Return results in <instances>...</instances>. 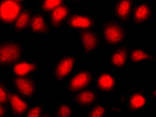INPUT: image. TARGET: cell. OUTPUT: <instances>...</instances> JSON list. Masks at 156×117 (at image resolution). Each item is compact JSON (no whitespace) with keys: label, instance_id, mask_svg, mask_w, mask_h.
I'll return each mask as SVG.
<instances>
[{"label":"cell","instance_id":"obj_25","mask_svg":"<svg viewBox=\"0 0 156 117\" xmlns=\"http://www.w3.org/2000/svg\"><path fill=\"white\" fill-rule=\"evenodd\" d=\"M9 90L8 87L2 80H0V103L2 104H8Z\"/></svg>","mask_w":156,"mask_h":117},{"label":"cell","instance_id":"obj_7","mask_svg":"<svg viewBox=\"0 0 156 117\" xmlns=\"http://www.w3.org/2000/svg\"><path fill=\"white\" fill-rule=\"evenodd\" d=\"M11 85L14 91L27 100H32L36 97L39 84L34 76H13Z\"/></svg>","mask_w":156,"mask_h":117},{"label":"cell","instance_id":"obj_18","mask_svg":"<svg viewBox=\"0 0 156 117\" xmlns=\"http://www.w3.org/2000/svg\"><path fill=\"white\" fill-rule=\"evenodd\" d=\"M8 104L13 115L17 116H25L30 107L28 100L13 90H9Z\"/></svg>","mask_w":156,"mask_h":117},{"label":"cell","instance_id":"obj_1","mask_svg":"<svg viewBox=\"0 0 156 117\" xmlns=\"http://www.w3.org/2000/svg\"><path fill=\"white\" fill-rule=\"evenodd\" d=\"M148 97L149 92L146 82L136 81L124 92L122 98V106L128 113L139 114L143 111Z\"/></svg>","mask_w":156,"mask_h":117},{"label":"cell","instance_id":"obj_26","mask_svg":"<svg viewBox=\"0 0 156 117\" xmlns=\"http://www.w3.org/2000/svg\"><path fill=\"white\" fill-rule=\"evenodd\" d=\"M7 109L4 106V104H2L0 103V116H3L7 115Z\"/></svg>","mask_w":156,"mask_h":117},{"label":"cell","instance_id":"obj_13","mask_svg":"<svg viewBox=\"0 0 156 117\" xmlns=\"http://www.w3.org/2000/svg\"><path fill=\"white\" fill-rule=\"evenodd\" d=\"M100 93L91 86L73 94L72 104L74 108H88L96 103Z\"/></svg>","mask_w":156,"mask_h":117},{"label":"cell","instance_id":"obj_6","mask_svg":"<svg viewBox=\"0 0 156 117\" xmlns=\"http://www.w3.org/2000/svg\"><path fill=\"white\" fill-rule=\"evenodd\" d=\"M154 17L153 3L150 1H136L129 22L134 27H141L150 23Z\"/></svg>","mask_w":156,"mask_h":117},{"label":"cell","instance_id":"obj_23","mask_svg":"<svg viewBox=\"0 0 156 117\" xmlns=\"http://www.w3.org/2000/svg\"><path fill=\"white\" fill-rule=\"evenodd\" d=\"M64 3L65 0H41L39 4V9L41 13L49 14Z\"/></svg>","mask_w":156,"mask_h":117},{"label":"cell","instance_id":"obj_21","mask_svg":"<svg viewBox=\"0 0 156 117\" xmlns=\"http://www.w3.org/2000/svg\"><path fill=\"white\" fill-rule=\"evenodd\" d=\"M108 112V105L95 103L90 107L86 108L84 116L86 117H101Z\"/></svg>","mask_w":156,"mask_h":117},{"label":"cell","instance_id":"obj_11","mask_svg":"<svg viewBox=\"0 0 156 117\" xmlns=\"http://www.w3.org/2000/svg\"><path fill=\"white\" fill-rule=\"evenodd\" d=\"M91 86L100 93H110L116 88V78L110 71H95Z\"/></svg>","mask_w":156,"mask_h":117},{"label":"cell","instance_id":"obj_19","mask_svg":"<svg viewBox=\"0 0 156 117\" xmlns=\"http://www.w3.org/2000/svg\"><path fill=\"white\" fill-rule=\"evenodd\" d=\"M28 29L32 32L40 35H46L49 31L47 21L42 13H40L33 14Z\"/></svg>","mask_w":156,"mask_h":117},{"label":"cell","instance_id":"obj_24","mask_svg":"<svg viewBox=\"0 0 156 117\" xmlns=\"http://www.w3.org/2000/svg\"><path fill=\"white\" fill-rule=\"evenodd\" d=\"M45 106L44 104L35 103L30 106L25 116L28 117L42 116L45 113Z\"/></svg>","mask_w":156,"mask_h":117},{"label":"cell","instance_id":"obj_12","mask_svg":"<svg viewBox=\"0 0 156 117\" xmlns=\"http://www.w3.org/2000/svg\"><path fill=\"white\" fill-rule=\"evenodd\" d=\"M130 46L127 44L112 48L107 60L108 64L113 70H121L128 64V52Z\"/></svg>","mask_w":156,"mask_h":117},{"label":"cell","instance_id":"obj_30","mask_svg":"<svg viewBox=\"0 0 156 117\" xmlns=\"http://www.w3.org/2000/svg\"><path fill=\"white\" fill-rule=\"evenodd\" d=\"M15 1L20 2H23V1H26V0H15Z\"/></svg>","mask_w":156,"mask_h":117},{"label":"cell","instance_id":"obj_4","mask_svg":"<svg viewBox=\"0 0 156 117\" xmlns=\"http://www.w3.org/2000/svg\"><path fill=\"white\" fill-rule=\"evenodd\" d=\"M77 58L73 54L59 56L54 60L52 64V76L56 82H63L76 68Z\"/></svg>","mask_w":156,"mask_h":117},{"label":"cell","instance_id":"obj_15","mask_svg":"<svg viewBox=\"0 0 156 117\" xmlns=\"http://www.w3.org/2000/svg\"><path fill=\"white\" fill-rule=\"evenodd\" d=\"M155 56L146 48L130 46L128 52V64H151L155 62Z\"/></svg>","mask_w":156,"mask_h":117},{"label":"cell","instance_id":"obj_8","mask_svg":"<svg viewBox=\"0 0 156 117\" xmlns=\"http://www.w3.org/2000/svg\"><path fill=\"white\" fill-rule=\"evenodd\" d=\"M95 23V16L90 12L72 13L65 22L69 31L76 32L94 29Z\"/></svg>","mask_w":156,"mask_h":117},{"label":"cell","instance_id":"obj_2","mask_svg":"<svg viewBox=\"0 0 156 117\" xmlns=\"http://www.w3.org/2000/svg\"><path fill=\"white\" fill-rule=\"evenodd\" d=\"M98 26L100 28L102 42L105 47L112 48L127 42L128 34L127 24L110 19L105 22H99Z\"/></svg>","mask_w":156,"mask_h":117},{"label":"cell","instance_id":"obj_29","mask_svg":"<svg viewBox=\"0 0 156 117\" xmlns=\"http://www.w3.org/2000/svg\"><path fill=\"white\" fill-rule=\"evenodd\" d=\"M108 1H109V2H110V3H112H112H114V2L116 1V0H108Z\"/></svg>","mask_w":156,"mask_h":117},{"label":"cell","instance_id":"obj_3","mask_svg":"<svg viewBox=\"0 0 156 117\" xmlns=\"http://www.w3.org/2000/svg\"><path fill=\"white\" fill-rule=\"evenodd\" d=\"M25 56V48L20 42L6 40L0 43V67H11Z\"/></svg>","mask_w":156,"mask_h":117},{"label":"cell","instance_id":"obj_5","mask_svg":"<svg viewBox=\"0 0 156 117\" xmlns=\"http://www.w3.org/2000/svg\"><path fill=\"white\" fill-rule=\"evenodd\" d=\"M95 71L89 68L77 67L68 78L67 91L73 94L91 86Z\"/></svg>","mask_w":156,"mask_h":117},{"label":"cell","instance_id":"obj_27","mask_svg":"<svg viewBox=\"0 0 156 117\" xmlns=\"http://www.w3.org/2000/svg\"><path fill=\"white\" fill-rule=\"evenodd\" d=\"M155 88H154L153 90L150 93H149V96H150L151 97H153V98H155V93H156V91H155Z\"/></svg>","mask_w":156,"mask_h":117},{"label":"cell","instance_id":"obj_17","mask_svg":"<svg viewBox=\"0 0 156 117\" xmlns=\"http://www.w3.org/2000/svg\"><path fill=\"white\" fill-rule=\"evenodd\" d=\"M40 66L36 60L22 59L10 67V73L13 76H34Z\"/></svg>","mask_w":156,"mask_h":117},{"label":"cell","instance_id":"obj_10","mask_svg":"<svg viewBox=\"0 0 156 117\" xmlns=\"http://www.w3.org/2000/svg\"><path fill=\"white\" fill-rule=\"evenodd\" d=\"M23 9L24 5L22 2L15 0H2L0 2V22L6 26L13 25Z\"/></svg>","mask_w":156,"mask_h":117},{"label":"cell","instance_id":"obj_14","mask_svg":"<svg viewBox=\"0 0 156 117\" xmlns=\"http://www.w3.org/2000/svg\"><path fill=\"white\" fill-rule=\"evenodd\" d=\"M136 2V0H116L112 4L111 19L127 24Z\"/></svg>","mask_w":156,"mask_h":117},{"label":"cell","instance_id":"obj_22","mask_svg":"<svg viewBox=\"0 0 156 117\" xmlns=\"http://www.w3.org/2000/svg\"><path fill=\"white\" fill-rule=\"evenodd\" d=\"M73 106L68 102H59L54 107V115L57 117L72 116L74 112Z\"/></svg>","mask_w":156,"mask_h":117},{"label":"cell","instance_id":"obj_28","mask_svg":"<svg viewBox=\"0 0 156 117\" xmlns=\"http://www.w3.org/2000/svg\"><path fill=\"white\" fill-rule=\"evenodd\" d=\"M67 1L75 3H80L81 2V0H67Z\"/></svg>","mask_w":156,"mask_h":117},{"label":"cell","instance_id":"obj_9","mask_svg":"<svg viewBox=\"0 0 156 117\" xmlns=\"http://www.w3.org/2000/svg\"><path fill=\"white\" fill-rule=\"evenodd\" d=\"M77 33L80 46L85 54H94L103 45L100 31L92 29L80 31Z\"/></svg>","mask_w":156,"mask_h":117},{"label":"cell","instance_id":"obj_16","mask_svg":"<svg viewBox=\"0 0 156 117\" xmlns=\"http://www.w3.org/2000/svg\"><path fill=\"white\" fill-rule=\"evenodd\" d=\"M73 12L72 7L64 3L48 14V23L54 30H59Z\"/></svg>","mask_w":156,"mask_h":117},{"label":"cell","instance_id":"obj_20","mask_svg":"<svg viewBox=\"0 0 156 117\" xmlns=\"http://www.w3.org/2000/svg\"><path fill=\"white\" fill-rule=\"evenodd\" d=\"M32 13L30 9H23L13 24V29L17 32H22L29 28Z\"/></svg>","mask_w":156,"mask_h":117}]
</instances>
